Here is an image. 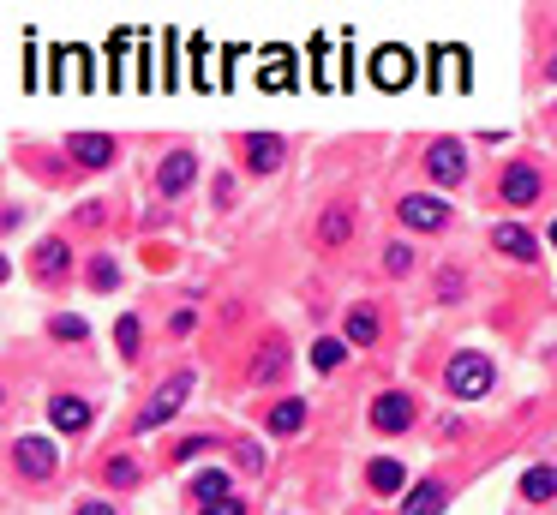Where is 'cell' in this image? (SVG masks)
Masks as SVG:
<instances>
[{"label": "cell", "mask_w": 557, "mask_h": 515, "mask_svg": "<svg viewBox=\"0 0 557 515\" xmlns=\"http://www.w3.org/2000/svg\"><path fill=\"white\" fill-rule=\"evenodd\" d=\"M192 384H198V372H192V366H180V372H168V378L156 384V396L144 402V414H138L132 426H138V432H162V426H168V420H174V414L186 408V396H192Z\"/></svg>", "instance_id": "6da1fadb"}, {"label": "cell", "mask_w": 557, "mask_h": 515, "mask_svg": "<svg viewBox=\"0 0 557 515\" xmlns=\"http://www.w3.org/2000/svg\"><path fill=\"white\" fill-rule=\"evenodd\" d=\"M444 384H450V396H462V402H480V396L498 384V366H492L486 354H456V360L444 366Z\"/></svg>", "instance_id": "7a4b0ae2"}, {"label": "cell", "mask_w": 557, "mask_h": 515, "mask_svg": "<svg viewBox=\"0 0 557 515\" xmlns=\"http://www.w3.org/2000/svg\"><path fill=\"white\" fill-rule=\"evenodd\" d=\"M396 216H402L414 234H438V228H450V204L432 198V192H408V198L396 204Z\"/></svg>", "instance_id": "3957f363"}, {"label": "cell", "mask_w": 557, "mask_h": 515, "mask_svg": "<svg viewBox=\"0 0 557 515\" xmlns=\"http://www.w3.org/2000/svg\"><path fill=\"white\" fill-rule=\"evenodd\" d=\"M12 462H18L24 480H48V474L60 468V450H54L48 438H18V444H12Z\"/></svg>", "instance_id": "277c9868"}, {"label": "cell", "mask_w": 557, "mask_h": 515, "mask_svg": "<svg viewBox=\"0 0 557 515\" xmlns=\"http://www.w3.org/2000/svg\"><path fill=\"white\" fill-rule=\"evenodd\" d=\"M426 174H432L438 186H462V174H468V156H462V144H456V138H438V144L426 150Z\"/></svg>", "instance_id": "5b68a950"}, {"label": "cell", "mask_w": 557, "mask_h": 515, "mask_svg": "<svg viewBox=\"0 0 557 515\" xmlns=\"http://www.w3.org/2000/svg\"><path fill=\"white\" fill-rule=\"evenodd\" d=\"M192 180H198V156H192V150H168L162 168H156V192H162V198H180Z\"/></svg>", "instance_id": "8992f818"}, {"label": "cell", "mask_w": 557, "mask_h": 515, "mask_svg": "<svg viewBox=\"0 0 557 515\" xmlns=\"http://www.w3.org/2000/svg\"><path fill=\"white\" fill-rule=\"evenodd\" d=\"M66 150H72V162H78V168H90V174H102V168L114 162V138H108V132H72V144H66Z\"/></svg>", "instance_id": "52a82bcc"}, {"label": "cell", "mask_w": 557, "mask_h": 515, "mask_svg": "<svg viewBox=\"0 0 557 515\" xmlns=\"http://www.w3.org/2000/svg\"><path fill=\"white\" fill-rule=\"evenodd\" d=\"M492 246H498L504 258H516V264H540V240H534L522 222H498V228H492Z\"/></svg>", "instance_id": "ba28073f"}, {"label": "cell", "mask_w": 557, "mask_h": 515, "mask_svg": "<svg viewBox=\"0 0 557 515\" xmlns=\"http://www.w3.org/2000/svg\"><path fill=\"white\" fill-rule=\"evenodd\" d=\"M372 426H378V432H408V426H414V396L384 390V396L372 402Z\"/></svg>", "instance_id": "9c48e42d"}, {"label": "cell", "mask_w": 557, "mask_h": 515, "mask_svg": "<svg viewBox=\"0 0 557 515\" xmlns=\"http://www.w3.org/2000/svg\"><path fill=\"white\" fill-rule=\"evenodd\" d=\"M282 156H288V144H282L276 132H252V138H246V174H276Z\"/></svg>", "instance_id": "30bf717a"}, {"label": "cell", "mask_w": 557, "mask_h": 515, "mask_svg": "<svg viewBox=\"0 0 557 515\" xmlns=\"http://www.w3.org/2000/svg\"><path fill=\"white\" fill-rule=\"evenodd\" d=\"M372 78H378V90H402V84L414 78L408 48H378V54H372Z\"/></svg>", "instance_id": "8fae6325"}, {"label": "cell", "mask_w": 557, "mask_h": 515, "mask_svg": "<svg viewBox=\"0 0 557 515\" xmlns=\"http://www.w3.org/2000/svg\"><path fill=\"white\" fill-rule=\"evenodd\" d=\"M282 372H288V342H282V336H270V342L252 354V384H276Z\"/></svg>", "instance_id": "7c38bea8"}, {"label": "cell", "mask_w": 557, "mask_h": 515, "mask_svg": "<svg viewBox=\"0 0 557 515\" xmlns=\"http://www.w3.org/2000/svg\"><path fill=\"white\" fill-rule=\"evenodd\" d=\"M48 426L54 432H84L90 426V402L84 396H54L48 402Z\"/></svg>", "instance_id": "4fadbf2b"}, {"label": "cell", "mask_w": 557, "mask_h": 515, "mask_svg": "<svg viewBox=\"0 0 557 515\" xmlns=\"http://www.w3.org/2000/svg\"><path fill=\"white\" fill-rule=\"evenodd\" d=\"M498 192H504V204H534L540 198V174L534 168H504V180H498Z\"/></svg>", "instance_id": "5bb4252c"}, {"label": "cell", "mask_w": 557, "mask_h": 515, "mask_svg": "<svg viewBox=\"0 0 557 515\" xmlns=\"http://www.w3.org/2000/svg\"><path fill=\"white\" fill-rule=\"evenodd\" d=\"M300 426H306V402H300V396H294V402H276V408H270V432H276V438H294Z\"/></svg>", "instance_id": "9a60e30c"}, {"label": "cell", "mask_w": 557, "mask_h": 515, "mask_svg": "<svg viewBox=\"0 0 557 515\" xmlns=\"http://www.w3.org/2000/svg\"><path fill=\"white\" fill-rule=\"evenodd\" d=\"M438 510H444V486L438 480H420L408 492V504H402V515H438Z\"/></svg>", "instance_id": "2e32d148"}, {"label": "cell", "mask_w": 557, "mask_h": 515, "mask_svg": "<svg viewBox=\"0 0 557 515\" xmlns=\"http://www.w3.org/2000/svg\"><path fill=\"white\" fill-rule=\"evenodd\" d=\"M522 498H528V504L557 498V468H528V474H522Z\"/></svg>", "instance_id": "e0dca14e"}, {"label": "cell", "mask_w": 557, "mask_h": 515, "mask_svg": "<svg viewBox=\"0 0 557 515\" xmlns=\"http://www.w3.org/2000/svg\"><path fill=\"white\" fill-rule=\"evenodd\" d=\"M438 72H450V84H468V54L462 48H432V84Z\"/></svg>", "instance_id": "ac0fdd59"}, {"label": "cell", "mask_w": 557, "mask_h": 515, "mask_svg": "<svg viewBox=\"0 0 557 515\" xmlns=\"http://www.w3.org/2000/svg\"><path fill=\"white\" fill-rule=\"evenodd\" d=\"M348 342H354V348H372V342H378V312H372V306H354V312H348Z\"/></svg>", "instance_id": "d6986e66"}, {"label": "cell", "mask_w": 557, "mask_h": 515, "mask_svg": "<svg viewBox=\"0 0 557 515\" xmlns=\"http://www.w3.org/2000/svg\"><path fill=\"white\" fill-rule=\"evenodd\" d=\"M366 480H372V492H384V498H390V492H402V486H408V468H402V462H372V468H366Z\"/></svg>", "instance_id": "ffe728a7"}, {"label": "cell", "mask_w": 557, "mask_h": 515, "mask_svg": "<svg viewBox=\"0 0 557 515\" xmlns=\"http://www.w3.org/2000/svg\"><path fill=\"white\" fill-rule=\"evenodd\" d=\"M66 258H72V252H66V240H42V246H36V276H48V282H54V276L66 270Z\"/></svg>", "instance_id": "44dd1931"}, {"label": "cell", "mask_w": 557, "mask_h": 515, "mask_svg": "<svg viewBox=\"0 0 557 515\" xmlns=\"http://www.w3.org/2000/svg\"><path fill=\"white\" fill-rule=\"evenodd\" d=\"M114 342H120V360H138V342H144V324H138V312H126V318L114 324Z\"/></svg>", "instance_id": "7402d4cb"}, {"label": "cell", "mask_w": 557, "mask_h": 515, "mask_svg": "<svg viewBox=\"0 0 557 515\" xmlns=\"http://www.w3.org/2000/svg\"><path fill=\"white\" fill-rule=\"evenodd\" d=\"M348 360V342H336V336H324V342H312V366L318 372H336Z\"/></svg>", "instance_id": "603a6c76"}, {"label": "cell", "mask_w": 557, "mask_h": 515, "mask_svg": "<svg viewBox=\"0 0 557 515\" xmlns=\"http://www.w3.org/2000/svg\"><path fill=\"white\" fill-rule=\"evenodd\" d=\"M192 498H198V504H216V498H228V474H216V468H204V474L192 480Z\"/></svg>", "instance_id": "cb8c5ba5"}, {"label": "cell", "mask_w": 557, "mask_h": 515, "mask_svg": "<svg viewBox=\"0 0 557 515\" xmlns=\"http://www.w3.org/2000/svg\"><path fill=\"white\" fill-rule=\"evenodd\" d=\"M354 234V222H348V210H324V228H318V240L324 246H342Z\"/></svg>", "instance_id": "d4e9b609"}, {"label": "cell", "mask_w": 557, "mask_h": 515, "mask_svg": "<svg viewBox=\"0 0 557 515\" xmlns=\"http://www.w3.org/2000/svg\"><path fill=\"white\" fill-rule=\"evenodd\" d=\"M90 288H96V294L120 288V270H114V258H90Z\"/></svg>", "instance_id": "484cf974"}, {"label": "cell", "mask_w": 557, "mask_h": 515, "mask_svg": "<svg viewBox=\"0 0 557 515\" xmlns=\"http://www.w3.org/2000/svg\"><path fill=\"white\" fill-rule=\"evenodd\" d=\"M318 60H324V84H348V60H336L330 42H318Z\"/></svg>", "instance_id": "4316f807"}, {"label": "cell", "mask_w": 557, "mask_h": 515, "mask_svg": "<svg viewBox=\"0 0 557 515\" xmlns=\"http://www.w3.org/2000/svg\"><path fill=\"white\" fill-rule=\"evenodd\" d=\"M108 486H120V492L138 486V462H132V456H114V462H108Z\"/></svg>", "instance_id": "83f0119b"}, {"label": "cell", "mask_w": 557, "mask_h": 515, "mask_svg": "<svg viewBox=\"0 0 557 515\" xmlns=\"http://www.w3.org/2000/svg\"><path fill=\"white\" fill-rule=\"evenodd\" d=\"M384 270H390V276L414 270V252H408V246H384Z\"/></svg>", "instance_id": "f1b7e54d"}, {"label": "cell", "mask_w": 557, "mask_h": 515, "mask_svg": "<svg viewBox=\"0 0 557 515\" xmlns=\"http://www.w3.org/2000/svg\"><path fill=\"white\" fill-rule=\"evenodd\" d=\"M54 336H66V342H84V318L60 312V318H54Z\"/></svg>", "instance_id": "f546056e"}, {"label": "cell", "mask_w": 557, "mask_h": 515, "mask_svg": "<svg viewBox=\"0 0 557 515\" xmlns=\"http://www.w3.org/2000/svg\"><path fill=\"white\" fill-rule=\"evenodd\" d=\"M198 515H246V504L240 498H216V504H204Z\"/></svg>", "instance_id": "4dcf8cb0"}, {"label": "cell", "mask_w": 557, "mask_h": 515, "mask_svg": "<svg viewBox=\"0 0 557 515\" xmlns=\"http://www.w3.org/2000/svg\"><path fill=\"white\" fill-rule=\"evenodd\" d=\"M204 450H210V438H186V444H180L174 456H180V462H192V456H204Z\"/></svg>", "instance_id": "1f68e13d"}, {"label": "cell", "mask_w": 557, "mask_h": 515, "mask_svg": "<svg viewBox=\"0 0 557 515\" xmlns=\"http://www.w3.org/2000/svg\"><path fill=\"white\" fill-rule=\"evenodd\" d=\"M72 515H114V510H108L102 498H84V504H78V510H72Z\"/></svg>", "instance_id": "d6a6232c"}, {"label": "cell", "mask_w": 557, "mask_h": 515, "mask_svg": "<svg viewBox=\"0 0 557 515\" xmlns=\"http://www.w3.org/2000/svg\"><path fill=\"white\" fill-rule=\"evenodd\" d=\"M0 282H6V258H0Z\"/></svg>", "instance_id": "836d02e7"}, {"label": "cell", "mask_w": 557, "mask_h": 515, "mask_svg": "<svg viewBox=\"0 0 557 515\" xmlns=\"http://www.w3.org/2000/svg\"><path fill=\"white\" fill-rule=\"evenodd\" d=\"M552 240H557V222H552Z\"/></svg>", "instance_id": "e575fe53"}, {"label": "cell", "mask_w": 557, "mask_h": 515, "mask_svg": "<svg viewBox=\"0 0 557 515\" xmlns=\"http://www.w3.org/2000/svg\"><path fill=\"white\" fill-rule=\"evenodd\" d=\"M0 402H6V396H0Z\"/></svg>", "instance_id": "d590c367"}]
</instances>
